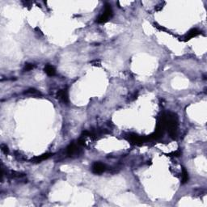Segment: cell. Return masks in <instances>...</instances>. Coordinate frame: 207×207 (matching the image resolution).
Segmentation results:
<instances>
[{"instance_id": "1", "label": "cell", "mask_w": 207, "mask_h": 207, "mask_svg": "<svg viewBox=\"0 0 207 207\" xmlns=\"http://www.w3.org/2000/svg\"><path fill=\"white\" fill-rule=\"evenodd\" d=\"M112 16V10L111 6L109 4H106L105 8H104V11L100 16H99V18L97 19L96 21H97V23H100V24H104V23H106Z\"/></svg>"}, {"instance_id": "2", "label": "cell", "mask_w": 207, "mask_h": 207, "mask_svg": "<svg viewBox=\"0 0 207 207\" xmlns=\"http://www.w3.org/2000/svg\"><path fill=\"white\" fill-rule=\"evenodd\" d=\"M127 139L130 142L134 145H142L144 142H146V141L150 140V137H142L136 134H130L127 136Z\"/></svg>"}, {"instance_id": "3", "label": "cell", "mask_w": 207, "mask_h": 207, "mask_svg": "<svg viewBox=\"0 0 207 207\" xmlns=\"http://www.w3.org/2000/svg\"><path fill=\"white\" fill-rule=\"evenodd\" d=\"M81 145L79 144V142H77V143H70L69 146H67V154L69 156H74V155H78V154H80L81 152Z\"/></svg>"}, {"instance_id": "4", "label": "cell", "mask_w": 207, "mask_h": 207, "mask_svg": "<svg viewBox=\"0 0 207 207\" xmlns=\"http://www.w3.org/2000/svg\"><path fill=\"white\" fill-rule=\"evenodd\" d=\"M105 169L106 167L102 163L96 162L92 165V172L95 174H101L105 171Z\"/></svg>"}, {"instance_id": "5", "label": "cell", "mask_w": 207, "mask_h": 207, "mask_svg": "<svg viewBox=\"0 0 207 207\" xmlns=\"http://www.w3.org/2000/svg\"><path fill=\"white\" fill-rule=\"evenodd\" d=\"M58 98L63 103H68L69 102V95H68V91L67 89H62L60 90L57 94Z\"/></svg>"}, {"instance_id": "6", "label": "cell", "mask_w": 207, "mask_h": 207, "mask_svg": "<svg viewBox=\"0 0 207 207\" xmlns=\"http://www.w3.org/2000/svg\"><path fill=\"white\" fill-rule=\"evenodd\" d=\"M200 33H201V32H200L199 30L196 29V28H193V29L190 30V31L186 34V36L184 37V40H190L192 38L196 37L197 35H199Z\"/></svg>"}, {"instance_id": "7", "label": "cell", "mask_w": 207, "mask_h": 207, "mask_svg": "<svg viewBox=\"0 0 207 207\" xmlns=\"http://www.w3.org/2000/svg\"><path fill=\"white\" fill-rule=\"evenodd\" d=\"M51 155H52V154H51V153H46V154H41V155H40V156L34 157V158L32 159V161L33 163L38 164V163L42 162V161H44V160H45V159H47L48 158H50Z\"/></svg>"}, {"instance_id": "8", "label": "cell", "mask_w": 207, "mask_h": 207, "mask_svg": "<svg viewBox=\"0 0 207 207\" xmlns=\"http://www.w3.org/2000/svg\"><path fill=\"white\" fill-rule=\"evenodd\" d=\"M44 71H45L49 76H53V75L56 74L55 68H54L53 66L50 65V64L45 66V69H44Z\"/></svg>"}, {"instance_id": "9", "label": "cell", "mask_w": 207, "mask_h": 207, "mask_svg": "<svg viewBox=\"0 0 207 207\" xmlns=\"http://www.w3.org/2000/svg\"><path fill=\"white\" fill-rule=\"evenodd\" d=\"M189 181V173L185 170V168H183L182 171V184H185Z\"/></svg>"}, {"instance_id": "10", "label": "cell", "mask_w": 207, "mask_h": 207, "mask_svg": "<svg viewBox=\"0 0 207 207\" xmlns=\"http://www.w3.org/2000/svg\"><path fill=\"white\" fill-rule=\"evenodd\" d=\"M25 94H30V95H37V96H40V93L38 92L37 90L34 89V88H30L28 90H27V92H25Z\"/></svg>"}, {"instance_id": "11", "label": "cell", "mask_w": 207, "mask_h": 207, "mask_svg": "<svg viewBox=\"0 0 207 207\" xmlns=\"http://www.w3.org/2000/svg\"><path fill=\"white\" fill-rule=\"evenodd\" d=\"M34 68V65L31 63H26L25 66H24V71H30L31 70H32Z\"/></svg>"}, {"instance_id": "12", "label": "cell", "mask_w": 207, "mask_h": 207, "mask_svg": "<svg viewBox=\"0 0 207 207\" xmlns=\"http://www.w3.org/2000/svg\"><path fill=\"white\" fill-rule=\"evenodd\" d=\"M1 150H2V152H3L4 154H8V152H9V150H8V147L7 146V145H4V144H2V145H1Z\"/></svg>"}]
</instances>
